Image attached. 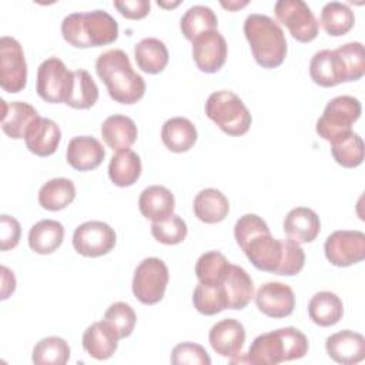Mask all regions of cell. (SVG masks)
Segmentation results:
<instances>
[{
  "label": "cell",
  "mask_w": 365,
  "mask_h": 365,
  "mask_svg": "<svg viewBox=\"0 0 365 365\" xmlns=\"http://www.w3.org/2000/svg\"><path fill=\"white\" fill-rule=\"evenodd\" d=\"M61 140V130L56 121L46 117H37L27 128L24 135L26 147L38 157H47L56 153Z\"/></svg>",
  "instance_id": "obj_18"
},
{
  "label": "cell",
  "mask_w": 365,
  "mask_h": 365,
  "mask_svg": "<svg viewBox=\"0 0 365 365\" xmlns=\"http://www.w3.org/2000/svg\"><path fill=\"white\" fill-rule=\"evenodd\" d=\"M327 259L335 267H349L365 258V234L358 230H338L324 244Z\"/></svg>",
  "instance_id": "obj_12"
},
{
  "label": "cell",
  "mask_w": 365,
  "mask_h": 365,
  "mask_svg": "<svg viewBox=\"0 0 365 365\" xmlns=\"http://www.w3.org/2000/svg\"><path fill=\"white\" fill-rule=\"evenodd\" d=\"M247 4H248L247 0H244V1H228V3L227 1H221V6L228 9V10H238V9H241V7L247 6Z\"/></svg>",
  "instance_id": "obj_49"
},
{
  "label": "cell",
  "mask_w": 365,
  "mask_h": 365,
  "mask_svg": "<svg viewBox=\"0 0 365 365\" xmlns=\"http://www.w3.org/2000/svg\"><path fill=\"white\" fill-rule=\"evenodd\" d=\"M134 58L144 73L158 74L168 64V48L160 38L145 37L134 47Z\"/></svg>",
  "instance_id": "obj_31"
},
{
  "label": "cell",
  "mask_w": 365,
  "mask_h": 365,
  "mask_svg": "<svg viewBox=\"0 0 365 365\" xmlns=\"http://www.w3.org/2000/svg\"><path fill=\"white\" fill-rule=\"evenodd\" d=\"M362 106L352 96H338L328 101L322 115L317 120L318 135L329 143L352 131V124L361 117Z\"/></svg>",
  "instance_id": "obj_7"
},
{
  "label": "cell",
  "mask_w": 365,
  "mask_h": 365,
  "mask_svg": "<svg viewBox=\"0 0 365 365\" xmlns=\"http://www.w3.org/2000/svg\"><path fill=\"white\" fill-rule=\"evenodd\" d=\"M103 319L115 331L118 338L123 339V338L130 336L131 332L134 331V327L137 322V315L130 304L118 301V302L111 304L106 309Z\"/></svg>",
  "instance_id": "obj_42"
},
{
  "label": "cell",
  "mask_w": 365,
  "mask_h": 365,
  "mask_svg": "<svg viewBox=\"0 0 365 365\" xmlns=\"http://www.w3.org/2000/svg\"><path fill=\"white\" fill-rule=\"evenodd\" d=\"M64 240V227L56 220H40L29 231V247L40 255L54 252Z\"/></svg>",
  "instance_id": "obj_29"
},
{
  "label": "cell",
  "mask_w": 365,
  "mask_h": 365,
  "mask_svg": "<svg viewBox=\"0 0 365 365\" xmlns=\"http://www.w3.org/2000/svg\"><path fill=\"white\" fill-rule=\"evenodd\" d=\"M284 232L298 244L312 242L319 231L321 221L317 212L308 207H295L284 218Z\"/></svg>",
  "instance_id": "obj_20"
},
{
  "label": "cell",
  "mask_w": 365,
  "mask_h": 365,
  "mask_svg": "<svg viewBox=\"0 0 365 365\" xmlns=\"http://www.w3.org/2000/svg\"><path fill=\"white\" fill-rule=\"evenodd\" d=\"M244 34L255 61L264 68H275L287 56V38L281 26L269 16L251 13L244 21Z\"/></svg>",
  "instance_id": "obj_5"
},
{
  "label": "cell",
  "mask_w": 365,
  "mask_h": 365,
  "mask_svg": "<svg viewBox=\"0 0 365 365\" xmlns=\"http://www.w3.org/2000/svg\"><path fill=\"white\" fill-rule=\"evenodd\" d=\"M222 285L225 288L230 309L245 308L254 297V282L250 274L240 265L230 264Z\"/></svg>",
  "instance_id": "obj_26"
},
{
  "label": "cell",
  "mask_w": 365,
  "mask_h": 365,
  "mask_svg": "<svg viewBox=\"0 0 365 365\" xmlns=\"http://www.w3.org/2000/svg\"><path fill=\"white\" fill-rule=\"evenodd\" d=\"M168 267L157 257L144 258L135 268L133 277V294L145 305L160 302L168 284Z\"/></svg>",
  "instance_id": "obj_8"
},
{
  "label": "cell",
  "mask_w": 365,
  "mask_h": 365,
  "mask_svg": "<svg viewBox=\"0 0 365 365\" xmlns=\"http://www.w3.org/2000/svg\"><path fill=\"white\" fill-rule=\"evenodd\" d=\"M76 198V185L64 177L51 178L38 191V204L48 211H60Z\"/></svg>",
  "instance_id": "obj_32"
},
{
  "label": "cell",
  "mask_w": 365,
  "mask_h": 365,
  "mask_svg": "<svg viewBox=\"0 0 365 365\" xmlns=\"http://www.w3.org/2000/svg\"><path fill=\"white\" fill-rule=\"evenodd\" d=\"M204 110L205 115L228 135H242L250 130L251 113L244 101L230 90L211 93Z\"/></svg>",
  "instance_id": "obj_6"
},
{
  "label": "cell",
  "mask_w": 365,
  "mask_h": 365,
  "mask_svg": "<svg viewBox=\"0 0 365 365\" xmlns=\"http://www.w3.org/2000/svg\"><path fill=\"white\" fill-rule=\"evenodd\" d=\"M70 359V346L60 336L40 339L31 354V361L37 365H64Z\"/></svg>",
  "instance_id": "obj_39"
},
{
  "label": "cell",
  "mask_w": 365,
  "mask_h": 365,
  "mask_svg": "<svg viewBox=\"0 0 365 365\" xmlns=\"http://www.w3.org/2000/svg\"><path fill=\"white\" fill-rule=\"evenodd\" d=\"M64 40L77 48L107 46L118 37V23L106 10L76 11L61 21Z\"/></svg>",
  "instance_id": "obj_4"
},
{
  "label": "cell",
  "mask_w": 365,
  "mask_h": 365,
  "mask_svg": "<svg viewBox=\"0 0 365 365\" xmlns=\"http://www.w3.org/2000/svg\"><path fill=\"white\" fill-rule=\"evenodd\" d=\"M180 1H175V3H163V1H158V6H163V7H174V6H178Z\"/></svg>",
  "instance_id": "obj_50"
},
{
  "label": "cell",
  "mask_w": 365,
  "mask_h": 365,
  "mask_svg": "<svg viewBox=\"0 0 365 365\" xmlns=\"http://www.w3.org/2000/svg\"><path fill=\"white\" fill-rule=\"evenodd\" d=\"M150 228H151V235L158 242L165 245H175L182 242L188 231L185 221L175 214H171L167 218L160 221H153Z\"/></svg>",
  "instance_id": "obj_43"
},
{
  "label": "cell",
  "mask_w": 365,
  "mask_h": 365,
  "mask_svg": "<svg viewBox=\"0 0 365 365\" xmlns=\"http://www.w3.org/2000/svg\"><path fill=\"white\" fill-rule=\"evenodd\" d=\"M113 4L124 17L131 20L145 17L151 7L148 0H115Z\"/></svg>",
  "instance_id": "obj_47"
},
{
  "label": "cell",
  "mask_w": 365,
  "mask_h": 365,
  "mask_svg": "<svg viewBox=\"0 0 365 365\" xmlns=\"http://www.w3.org/2000/svg\"><path fill=\"white\" fill-rule=\"evenodd\" d=\"M234 237L251 264L275 274L282 258V240L274 238L267 222L257 214H244L234 227Z\"/></svg>",
  "instance_id": "obj_2"
},
{
  "label": "cell",
  "mask_w": 365,
  "mask_h": 365,
  "mask_svg": "<svg viewBox=\"0 0 365 365\" xmlns=\"http://www.w3.org/2000/svg\"><path fill=\"white\" fill-rule=\"evenodd\" d=\"M192 210L200 221L205 224H217L228 215L230 202L220 190L204 188L194 197Z\"/></svg>",
  "instance_id": "obj_27"
},
{
  "label": "cell",
  "mask_w": 365,
  "mask_h": 365,
  "mask_svg": "<svg viewBox=\"0 0 365 365\" xmlns=\"http://www.w3.org/2000/svg\"><path fill=\"white\" fill-rule=\"evenodd\" d=\"M230 261L220 251H208L198 257L195 275L202 284H221L230 268Z\"/></svg>",
  "instance_id": "obj_40"
},
{
  "label": "cell",
  "mask_w": 365,
  "mask_h": 365,
  "mask_svg": "<svg viewBox=\"0 0 365 365\" xmlns=\"http://www.w3.org/2000/svg\"><path fill=\"white\" fill-rule=\"evenodd\" d=\"M355 23L354 11L348 4L341 1H329L324 4L319 16V24L322 29L334 37L346 34Z\"/></svg>",
  "instance_id": "obj_36"
},
{
  "label": "cell",
  "mask_w": 365,
  "mask_h": 365,
  "mask_svg": "<svg viewBox=\"0 0 365 365\" xmlns=\"http://www.w3.org/2000/svg\"><path fill=\"white\" fill-rule=\"evenodd\" d=\"M228 46L218 30L202 33L192 40V58L202 73H217L225 63Z\"/></svg>",
  "instance_id": "obj_14"
},
{
  "label": "cell",
  "mask_w": 365,
  "mask_h": 365,
  "mask_svg": "<svg viewBox=\"0 0 365 365\" xmlns=\"http://www.w3.org/2000/svg\"><path fill=\"white\" fill-rule=\"evenodd\" d=\"M308 315L314 324L331 327L342 318L344 304L335 292L319 291L314 294L308 302Z\"/></svg>",
  "instance_id": "obj_30"
},
{
  "label": "cell",
  "mask_w": 365,
  "mask_h": 365,
  "mask_svg": "<svg viewBox=\"0 0 365 365\" xmlns=\"http://www.w3.org/2000/svg\"><path fill=\"white\" fill-rule=\"evenodd\" d=\"M197 128L185 117H171L161 127V140L173 153H185L197 141Z\"/></svg>",
  "instance_id": "obj_28"
},
{
  "label": "cell",
  "mask_w": 365,
  "mask_h": 365,
  "mask_svg": "<svg viewBox=\"0 0 365 365\" xmlns=\"http://www.w3.org/2000/svg\"><path fill=\"white\" fill-rule=\"evenodd\" d=\"M175 200L173 192L164 185H150L144 188L138 198V210L147 220L160 221L173 214Z\"/></svg>",
  "instance_id": "obj_25"
},
{
  "label": "cell",
  "mask_w": 365,
  "mask_h": 365,
  "mask_svg": "<svg viewBox=\"0 0 365 365\" xmlns=\"http://www.w3.org/2000/svg\"><path fill=\"white\" fill-rule=\"evenodd\" d=\"M192 304L202 315H215L228 308V298L225 288L221 284H202L194 288Z\"/></svg>",
  "instance_id": "obj_37"
},
{
  "label": "cell",
  "mask_w": 365,
  "mask_h": 365,
  "mask_svg": "<svg viewBox=\"0 0 365 365\" xmlns=\"http://www.w3.org/2000/svg\"><path fill=\"white\" fill-rule=\"evenodd\" d=\"M37 117V110L26 101L1 100V128L10 138H24L29 125Z\"/></svg>",
  "instance_id": "obj_23"
},
{
  "label": "cell",
  "mask_w": 365,
  "mask_h": 365,
  "mask_svg": "<svg viewBox=\"0 0 365 365\" xmlns=\"http://www.w3.org/2000/svg\"><path fill=\"white\" fill-rule=\"evenodd\" d=\"M1 274V299H7L16 289V278L14 272L10 271L6 265L0 267Z\"/></svg>",
  "instance_id": "obj_48"
},
{
  "label": "cell",
  "mask_w": 365,
  "mask_h": 365,
  "mask_svg": "<svg viewBox=\"0 0 365 365\" xmlns=\"http://www.w3.org/2000/svg\"><path fill=\"white\" fill-rule=\"evenodd\" d=\"M118 341V335L104 319L88 325L81 338L86 352L98 361L111 358L117 351Z\"/></svg>",
  "instance_id": "obj_21"
},
{
  "label": "cell",
  "mask_w": 365,
  "mask_h": 365,
  "mask_svg": "<svg viewBox=\"0 0 365 365\" xmlns=\"http://www.w3.org/2000/svg\"><path fill=\"white\" fill-rule=\"evenodd\" d=\"M331 154L339 165L355 168L364 161V141L358 133L351 131L331 143Z\"/></svg>",
  "instance_id": "obj_38"
},
{
  "label": "cell",
  "mask_w": 365,
  "mask_h": 365,
  "mask_svg": "<svg viewBox=\"0 0 365 365\" xmlns=\"http://www.w3.org/2000/svg\"><path fill=\"white\" fill-rule=\"evenodd\" d=\"M96 71L114 101L134 104L143 98L145 81L134 71L125 51L111 48L101 53L96 61Z\"/></svg>",
  "instance_id": "obj_3"
},
{
  "label": "cell",
  "mask_w": 365,
  "mask_h": 365,
  "mask_svg": "<svg viewBox=\"0 0 365 365\" xmlns=\"http://www.w3.org/2000/svg\"><path fill=\"white\" fill-rule=\"evenodd\" d=\"M141 175L140 155L133 150H124L111 157L108 177L117 187H130Z\"/></svg>",
  "instance_id": "obj_33"
},
{
  "label": "cell",
  "mask_w": 365,
  "mask_h": 365,
  "mask_svg": "<svg viewBox=\"0 0 365 365\" xmlns=\"http://www.w3.org/2000/svg\"><path fill=\"white\" fill-rule=\"evenodd\" d=\"M275 16L281 24H284L291 36L301 41H312L318 36V21L302 0H278L274 6Z\"/></svg>",
  "instance_id": "obj_10"
},
{
  "label": "cell",
  "mask_w": 365,
  "mask_h": 365,
  "mask_svg": "<svg viewBox=\"0 0 365 365\" xmlns=\"http://www.w3.org/2000/svg\"><path fill=\"white\" fill-rule=\"evenodd\" d=\"M211 348L221 356L238 355L245 342V328L234 318H224L214 324L208 332Z\"/></svg>",
  "instance_id": "obj_16"
},
{
  "label": "cell",
  "mask_w": 365,
  "mask_h": 365,
  "mask_svg": "<svg viewBox=\"0 0 365 365\" xmlns=\"http://www.w3.org/2000/svg\"><path fill=\"white\" fill-rule=\"evenodd\" d=\"M117 241L115 231L103 221H86L73 234V247L83 257H101L108 254Z\"/></svg>",
  "instance_id": "obj_13"
},
{
  "label": "cell",
  "mask_w": 365,
  "mask_h": 365,
  "mask_svg": "<svg viewBox=\"0 0 365 365\" xmlns=\"http://www.w3.org/2000/svg\"><path fill=\"white\" fill-rule=\"evenodd\" d=\"M73 71L58 57H48L37 68L36 91L47 103H66Z\"/></svg>",
  "instance_id": "obj_9"
},
{
  "label": "cell",
  "mask_w": 365,
  "mask_h": 365,
  "mask_svg": "<svg viewBox=\"0 0 365 365\" xmlns=\"http://www.w3.org/2000/svg\"><path fill=\"white\" fill-rule=\"evenodd\" d=\"M342 68H344V81H356L365 73V51L364 46L359 41H351L335 48Z\"/></svg>",
  "instance_id": "obj_41"
},
{
  "label": "cell",
  "mask_w": 365,
  "mask_h": 365,
  "mask_svg": "<svg viewBox=\"0 0 365 365\" xmlns=\"http://www.w3.org/2000/svg\"><path fill=\"white\" fill-rule=\"evenodd\" d=\"M325 349L332 361L354 365L365 358V338L351 329H342L327 338Z\"/></svg>",
  "instance_id": "obj_17"
},
{
  "label": "cell",
  "mask_w": 365,
  "mask_h": 365,
  "mask_svg": "<svg viewBox=\"0 0 365 365\" xmlns=\"http://www.w3.org/2000/svg\"><path fill=\"white\" fill-rule=\"evenodd\" d=\"M27 83V63L21 44L10 36L0 38V86L7 93H19Z\"/></svg>",
  "instance_id": "obj_11"
},
{
  "label": "cell",
  "mask_w": 365,
  "mask_h": 365,
  "mask_svg": "<svg viewBox=\"0 0 365 365\" xmlns=\"http://www.w3.org/2000/svg\"><path fill=\"white\" fill-rule=\"evenodd\" d=\"M257 308L271 318H285L295 308V295L289 285L269 281L262 284L255 294Z\"/></svg>",
  "instance_id": "obj_15"
},
{
  "label": "cell",
  "mask_w": 365,
  "mask_h": 365,
  "mask_svg": "<svg viewBox=\"0 0 365 365\" xmlns=\"http://www.w3.org/2000/svg\"><path fill=\"white\" fill-rule=\"evenodd\" d=\"M106 157L103 144L91 135H77L68 141L66 158L67 163L78 171L97 168Z\"/></svg>",
  "instance_id": "obj_19"
},
{
  "label": "cell",
  "mask_w": 365,
  "mask_h": 365,
  "mask_svg": "<svg viewBox=\"0 0 365 365\" xmlns=\"http://www.w3.org/2000/svg\"><path fill=\"white\" fill-rule=\"evenodd\" d=\"M309 76L321 87H334L344 81V68L335 50L317 51L309 61Z\"/></svg>",
  "instance_id": "obj_24"
},
{
  "label": "cell",
  "mask_w": 365,
  "mask_h": 365,
  "mask_svg": "<svg viewBox=\"0 0 365 365\" xmlns=\"http://www.w3.org/2000/svg\"><path fill=\"white\" fill-rule=\"evenodd\" d=\"M21 235L20 222L7 214L0 215V250L7 251L14 248Z\"/></svg>",
  "instance_id": "obj_46"
},
{
  "label": "cell",
  "mask_w": 365,
  "mask_h": 365,
  "mask_svg": "<svg viewBox=\"0 0 365 365\" xmlns=\"http://www.w3.org/2000/svg\"><path fill=\"white\" fill-rule=\"evenodd\" d=\"M305 264V252L301 245L292 240H282V258L275 271L278 275H297Z\"/></svg>",
  "instance_id": "obj_45"
},
{
  "label": "cell",
  "mask_w": 365,
  "mask_h": 365,
  "mask_svg": "<svg viewBox=\"0 0 365 365\" xmlns=\"http://www.w3.org/2000/svg\"><path fill=\"white\" fill-rule=\"evenodd\" d=\"M218 19L214 10L204 4L191 6L184 11L180 20V29L184 37L190 41L201 36L202 33L217 30Z\"/></svg>",
  "instance_id": "obj_34"
},
{
  "label": "cell",
  "mask_w": 365,
  "mask_h": 365,
  "mask_svg": "<svg viewBox=\"0 0 365 365\" xmlns=\"http://www.w3.org/2000/svg\"><path fill=\"white\" fill-rule=\"evenodd\" d=\"M171 364L174 365H211V358L205 348L195 342H182L173 348Z\"/></svg>",
  "instance_id": "obj_44"
},
{
  "label": "cell",
  "mask_w": 365,
  "mask_h": 365,
  "mask_svg": "<svg viewBox=\"0 0 365 365\" xmlns=\"http://www.w3.org/2000/svg\"><path fill=\"white\" fill-rule=\"evenodd\" d=\"M137 135L138 130L135 123L123 114H113L101 124V137L107 147L115 153L130 150L135 143Z\"/></svg>",
  "instance_id": "obj_22"
},
{
  "label": "cell",
  "mask_w": 365,
  "mask_h": 365,
  "mask_svg": "<svg viewBox=\"0 0 365 365\" xmlns=\"http://www.w3.org/2000/svg\"><path fill=\"white\" fill-rule=\"evenodd\" d=\"M98 100V87L87 70L73 71V81L64 104L77 108L87 110Z\"/></svg>",
  "instance_id": "obj_35"
},
{
  "label": "cell",
  "mask_w": 365,
  "mask_h": 365,
  "mask_svg": "<svg viewBox=\"0 0 365 365\" xmlns=\"http://www.w3.org/2000/svg\"><path fill=\"white\" fill-rule=\"evenodd\" d=\"M308 352V338L294 327L278 328L258 335L244 356H232L231 364L277 365L299 359Z\"/></svg>",
  "instance_id": "obj_1"
}]
</instances>
